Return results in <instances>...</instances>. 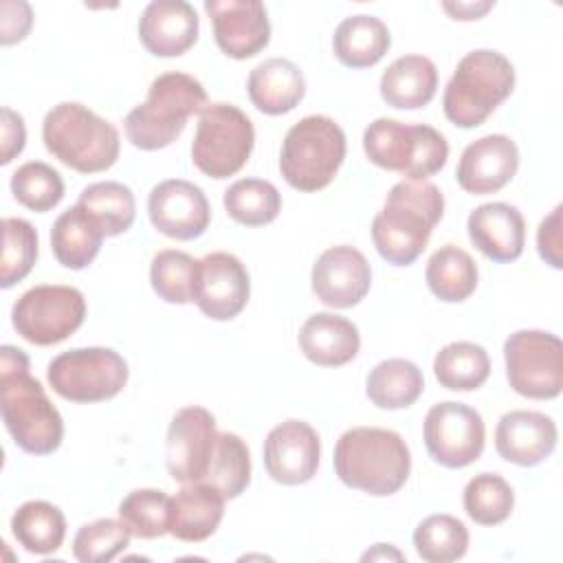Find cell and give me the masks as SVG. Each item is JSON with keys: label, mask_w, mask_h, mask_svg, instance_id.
Returning <instances> with one entry per match:
<instances>
[{"label": "cell", "mask_w": 563, "mask_h": 563, "mask_svg": "<svg viewBox=\"0 0 563 563\" xmlns=\"http://www.w3.org/2000/svg\"><path fill=\"white\" fill-rule=\"evenodd\" d=\"M424 277L440 301L460 303L477 288V264L464 249L446 244L429 257Z\"/></svg>", "instance_id": "1f68e13d"}, {"label": "cell", "mask_w": 563, "mask_h": 563, "mask_svg": "<svg viewBox=\"0 0 563 563\" xmlns=\"http://www.w3.org/2000/svg\"><path fill=\"white\" fill-rule=\"evenodd\" d=\"M559 431L550 416L530 409H515L499 418L495 449L501 460L517 466H537L556 449Z\"/></svg>", "instance_id": "44dd1931"}, {"label": "cell", "mask_w": 563, "mask_h": 563, "mask_svg": "<svg viewBox=\"0 0 563 563\" xmlns=\"http://www.w3.org/2000/svg\"><path fill=\"white\" fill-rule=\"evenodd\" d=\"M207 106L205 86L187 73H163L147 90V99L132 108L123 121L128 141L154 152L172 145L185 130L189 117L200 114Z\"/></svg>", "instance_id": "3957f363"}, {"label": "cell", "mask_w": 563, "mask_h": 563, "mask_svg": "<svg viewBox=\"0 0 563 563\" xmlns=\"http://www.w3.org/2000/svg\"><path fill=\"white\" fill-rule=\"evenodd\" d=\"M466 231L473 246L493 262H515L523 253L526 220L508 202H486L471 211Z\"/></svg>", "instance_id": "603a6c76"}, {"label": "cell", "mask_w": 563, "mask_h": 563, "mask_svg": "<svg viewBox=\"0 0 563 563\" xmlns=\"http://www.w3.org/2000/svg\"><path fill=\"white\" fill-rule=\"evenodd\" d=\"M464 510L479 526H497L506 521L515 506L510 484L497 473H479L464 486Z\"/></svg>", "instance_id": "74e56055"}, {"label": "cell", "mask_w": 563, "mask_h": 563, "mask_svg": "<svg viewBox=\"0 0 563 563\" xmlns=\"http://www.w3.org/2000/svg\"><path fill=\"white\" fill-rule=\"evenodd\" d=\"M2 18H0V29H2V44H15L26 37L31 24H33V13L26 2H2L0 7Z\"/></svg>", "instance_id": "f6af8a7d"}, {"label": "cell", "mask_w": 563, "mask_h": 563, "mask_svg": "<svg viewBox=\"0 0 563 563\" xmlns=\"http://www.w3.org/2000/svg\"><path fill=\"white\" fill-rule=\"evenodd\" d=\"M299 347L314 365L341 367L358 354V328L341 314L317 312L303 321L299 330Z\"/></svg>", "instance_id": "d4e9b609"}, {"label": "cell", "mask_w": 563, "mask_h": 563, "mask_svg": "<svg viewBox=\"0 0 563 563\" xmlns=\"http://www.w3.org/2000/svg\"><path fill=\"white\" fill-rule=\"evenodd\" d=\"M46 378L70 402H101L125 387L128 363L112 347H75L48 363Z\"/></svg>", "instance_id": "30bf717a"}, {"label": "cell", "mask_w": 563, "mask_h": 563, "mask_svg": "<svg viewBox=\"0 0 563 563\" xmlns=\"http://www.w3.org/2000/svg\"><path fill=\"white\" fill-rule=\"evenodd\" d=\"M29 372V356L15 345H2L0 350V376Z\"/></svg>", "instance_id": "c3c4849f"}, {"label": "cell", "mask_w": 563, "mask_h": 563, "mask_svg": "<svg viewBox=\"0 0 563 563\" xmlns=\"http://www.w3.org/2000/svg\"><path fill=\"white\" fill-rule=\"evenodd\" d=\"M77 205L88 211V216L101 227L106 238L125 233L136 216L132 189L117 180H101L84 187Z\"/></svg>", "instance_id": "836d02e7"}, {"label": "cell", "mask_w": 563, "mask_h": 563, "mask_svg": "<svg viewBox=\"0 0 563 563\" xmlns=\"http://www.w3.org/2000/svg\"><path fill=\"white\" fill-rule=\"evenodd\" d=\"M444 216L442 191L427 180L396 183L383 209L372 220V240L378 255L394 266L413 264Z\"/></svg>", "instance_id": "6da1fadb"}, {"label": "cell", "mask_w": 563, "mask_h": 563, "mask_svg": "<svg viewBox=\"0 0 563 563\" xmlns=\"http://www.w3.org/2000/svg\"><path fill=\"white\" fill-rule=\"evenodd\" d=\"M391 46L387 24L374 15H350L332 35V51L347 68H369L383 59Z\"/></svg>", "instance_id": "f1b7e54d"}, {"label": "cell", "mask_w": 563, "mask_h": 563, "mask_svg": "<svg viewBox=\"0 0 563 563\" xmlns=\"http://www.w3.org/2000/svg\"><path fill=\"white\" fill-rule=\"evenodd\" d=\"M321 457L319 433L303 420L273 427L264 440L266 473L284 486H299L314 477Z\"/></svg>", "instance_id": "e0dca14e"}, {"label": "cell", "mask_w": 563, "mask_h": 563, "mask_svg": "<svg viewBox=\"0 0 563 563\" xmlns=\"http://www.w3.org/2000/svg\"><path fill=\"white\" fill-rule=\"evenodd\" d=\"M42 141L59 163L79 174L110 169L121 150L117 128L77 101H62L46 112Z\"/></svg>", "instance_id": "277c9868"}, {"label": "cell", "mask_w": 563, "mask_h": 563, "mask_svg": "<svg viewBox=\"0 0 563 563\" xmlns=\"http://www.w3.org/2000/svg\"><path fill=\"white\" fill-rule=\"evenodd\" d=\"M363 150L369 163L398 172L407 180H424L438 174L449 158V143L442 132L424 123H402L387 117L367 125Z\"/></svg>", "instance_id": "52a82bcc"}, {"label": "cell", "mask_w": 563, "mask_h": 563, "mask_svg": "<svg viewBox=\"0 0 563 563\" xmlns=\"http://www.w3.org/2000/svg\"><path fill=\"white\" fill-rule=\"evenodd\" d=\"M11 194L22 207L35 213H44L62 202L64 178L51 165L42 161H29L13 172Z\"/></svg>", "instance_id": "f35d334b"}, {"label": "cell", "mask_w": 563, "mask_h": 563, "mask_svg": "<svg viewBox=\"0 0 563 563\" xmlns=\"http://www.w3.org/2000/svg\"><path fill=\"white\" fill-rule=\"evenodd\" d=\"M224 501L227 497L211 484H183V488L169 497V534L187 543L209 539L224 517Z\"/></svg>", "instance_id": "cb8c5ba5"}, {"label": "cell", "mask_w": 563, "mask_h": 563, "mask_svg": "<svg viewBox=\"0 0 563 563\" xmlns=\"http://www.w3.org/2000/svg\"><path fill=\"white\" fill-rule=\"evenodd\" d=\"M251 103L271 117L286 114L299 106L306 95V79L297 64L284 57H271L257 64L246 81Z\"/></svg>", "instance_id": "484cf974"}, {"label": "cell", "mask_w": 563, "mask_h": 563, "mask_svg": "<svg viewBox=\"0 0 563 563\" xmlns=\"http://www.w3.org/2000/svg\"><path fill=\"white\" fill-rule=\"evenodd\" d=\"M194 260L185 251L165 249L152 257L150 282L154 292L167 303H189L194 301V282H196Z\"/></svg>", "instance_id": "ab89813d"}, {"label": "cell", "mask_w": 563, "mask_h": 563, "mask_svg": "<svg viewBox=\"0 0 563 563\" xmlns=\"http://www.w3.org/2000/svg\"><path fill=\"white\" fill-rule=\"evenodd\" d=\"M11 532L26 552L53 554L64 543L66 517L57 506L44 499H31L13 512Z\"/></svg>", "instance_id": "4dcf8cb0"}, {"label": "cell", "mask_w": 563, "mask_h": 563, "mask_svg": "<svg viewBox=\"0 0 563 563\" xmlns=\"http://www.w3.org/2000/svg\"><path fill=\"white\" fill-rule=\"evenodd\" d=\"M224 209L238 224L264 227L279 216L282 196L264 178H242L224 191Z\"/></svg>", "instance_id": "d590c367"}, {"label": "cell", "mask_w": 563, "mask_h": 563, "mask_svg": "<svg viewBox=\"0 0 563 563\" xmlns=\"http://www.w3.org/2000/svg\"><path fill=\"white\" fill-rule=\"evenodd\" d=\"M435 380L451 391H473L482 387L490 374L488 352L471 341H453L433 358Z\"/></svg>", "instance_id": "d6a6232c"}, {"label": "cell", "mask_w": 563, "mask_h": 563, "mask_svg": "<svg viewBox=\"0 0 563 563\" xmlns=\"http://www.w3.org/2000/svg\"><path fill=\"white\" fill-rule=\"evenodd\" d=\"M103 238L106 233L88 211L81 205H73L53 222L51 249L62 266L81 271L99 255Z\"/></svg>", "instance_id": "83f0119b"}, {"label": "cell", "mask_w": 563, "mask_h": 563, "mask_svg": "<svg viewBox=\"0 0 563 563\" xmlns=\"http://www.w3.org/2000/svg\"><path fill=\"white\" fill-rule=\"evenodd\" d=\"M86 319L81 290L62 284L29 288L11 310L15 332L33 345H55L68 339Z\"/></svg>", "instance_id": "7c38bea8"}, {"label": "cell", "mask_w": 563, "mask_h": 563, "mask_svg": "<svg viewBox=\"0 0 563 563\" xmlns=\"http://www.w3.org/2000/svg\"><path fill=\"white\" fill-rule=\"evenodd\" d=\"M255 145L251 119L233 103H207L191 143L194 165L209 178L238 174Z\"/></svg>", "instance_id": "9c48e42d"}, {"label": "cell", "mask_w": 563, "mask_h": 563, "mask_svg": "<svg viewBox=\"0 0 563 563\" xmlns=\"http://www.w3.org/2000/svg\"><path fill=\"white\" fill-rule=\"evenodd\" d=\"M251 297L246 266L227 251H216L198 260L194 282V303L213 321L238 317Z\"/></svg>", "instance_id": "9a60e30c"}, {"label": "cell", "mask_w": 563, "mask_h": 563, "mask_svg": "<svg viewBox=\"0 0 563 563\" xmlns=\"http://www.w3.org/2000/svg\"><path fill=\"white\" fill-rule=\"evenodd\" d=\"M495 7V2H442V9L453 20H479L484 13H488Z\"/></svg>", "instance_id": "7dc6e473"}, {"label": "cell", "mask_w": 563, "mask_h": 563, "mask_svg": "<svg viewBox=\"0 0 563 563\" xmlns=\"http://www.w3.org/2000/svg\"><path fill=\"white\" fill-rule=\"evenodd\" d=\"M334 471L339 479L374 497L398 493L411 471L407 442L391 429L354 427L334 446Z\"/></svg>", "instance_id": "7a4b0ae2"}, {"label": "cell", "mask_w": 563, "mask_h": 563, "mask_svg": "<svg viewBox=\"0 0 563 563\" xmlns=\"http://www.w3.org/2000/svg\"><path fill=\"white\" fill-rule=\"evenodd\" d=\"M515 88V66L506 55L490 48L466 53L449 79L442 108L457 128H477L501 106Z\"/></svg>", "instance_id": "5b68a950"}, {"label": "cell", "mask_w": 563, "mask_h": 563, "mask_svg": "<svg viewBox=\"0 0 563 563\" xmlns=\"http://www.w3.org/2000/svg\"><path fill=\"white\" fill-rule=\"evenodd\" d=\"M198 13L185 0H154L139 18V40L156 57H178L198 40Z\"/></svg>", "instance_id": "7402d4cb"}, {"label": "cell", "mask_w": 563, "mask_h": 563, "mask_svg": "<svg viewBox=\"0 0 563 563\" xmlns=\"http://www.w3.org/2000/svg\"><path fill=\"white\" fill-rule=\"evenodd\" d=\"M216 418L205 407H183L169 422L165 442V464L180 482H202L216 449Z\"/></svg>", "instance_id": "5bb4252c"}, {"label": "cell", "mask_w": 563, "mask_h": 563, "mask_svg": "<svg viewBox=\"0 0 563 563\" xmlns=\"http://www.w3.org/2000/svg\"><path fill=\"white\" fill-rule=\"evenodd\" d=\"M510 387L532 400H552L563 389V343L543 330H517L504 343Z\"/></svg>", "instance_id": "8fae6325"}, {"label": "cell", "mask_w": 563, "mask_h": 563, "mask_svg": "<svg viewBox=\"0 0 563 563\" xmlns=\"http://www.w3.org/2000/svg\"><path fill=\"white\" fill-rule=\"evenodd\" d=\"M438 90V68L424 55H402L380 77V97L398 110L424 108Z\"/></svg>", "instance_id": "4316f807"}, {"label": "cell", "mask_w": 563, "mask_h": 563, "mask_svg": "<svg viewBox=\"0 0 563 563\" xmlns=\"http://www.w3.org/2000/svg\"><path fill=\"white\" fill-rule=\"evenodd\" d=\"M0 128H2L0 163L7 165V163H11L24 150L26 128H24L22 114L13 112L11 108H2V123H0Z\"/></svg>", "instance_id": "bcb514c9"}, {"label": "cell", "mask_w": 563, "mask_h": 563, "mask_svg": "<svg viewBox=\"0 0 563 563\" xmlns=\"http://www.w3.org/2000/svg\"><path fill=\"white\" fill-rule=\"evenodd\" d=\"M310 282L321 303L352 308L369 292L372 268L358 249L339 244L317 257Z\"/></svg>", "instance_id": "d6986e66"}, {"label": "cell", "mask_w": 563, "mask_h": 563, "mask_svg": "<svg viewBox=\"0 0 563 563\" xmlns=\"http://www.w3.org/2000/svg\"><path fill=\"white\" fill-rule=\"evenodd\" d=\"M119 519L132 537L158 539L169 532V497L158 488H136L121 499Z\"/></svg>", "instance_id": "60d3db41"}, {"label": "cell", "mask_w": 563, "mask_h": 563, "mask_svg": "<svg viewBox=\"0 0 563 563\" xmlns=\"http://www.w3.org/2000/svg\"><path fill=\"white\" fill-rule=\"evenodd\" d=\"M413 548L427 563H451L466 554L468 530L453 515H429L413 530Z\"/></svg>", "instance_id": "8d00e7d4"}, {"label": "cell", "mask_w": 563, "mask_h": 563, "mask_svg": "<svg viewBox=\"0 0 563 563\" xmlns=\"http://www.w3.org/2000/svg\"><path fill=\"white\" fill-rule=\"evenodd\" d=\"M2 235L4 246L0 262V286L11 288L31 273L37 260V231L22 218H4Z\"/></svg>", "instance_id": "b9f144b4"}, {"label": "cell", "mask_w": 563, "mask_h": 563, "mask_svg": "<svg viewBox=\"0 0 563 563\" xmlns=\"http://www.w3.org/2000/svg\"><path fill=\"white\" fill-rule=\"evenodd\" d=\"M205 11L213 24L218 48L233 59H249L266 48L271 22L257 0H207Z\"/></svg>", "instance_id": "ac0fdd59"}, {"label": "cell", "mask_w": 563, "mask_h": 563, "mask_svg": "<svg viewBox=\"0 0 563 563\" xmlns=\"http://www.w3.org/2000/svg\"><path fill=\"white\" fill-rule=\"evenodd\" d=\"M519 167V150L506 134H488L468 143L460 156L455 180L475 196L504 189Z\"/></svg>", "instance_id": "ffe728a7"}, {"label": "cell", "mask_w": 563, "mask_h": 563, "mask_svg": "<svg viewBox=\"0 0 563 563\" xmlns=\"http://www.w3.org/2000/svg\"><path fill=\"white\" fill-rule=\"evenodd\" d=\"M0 402L4 427L22 451L48 455L59 449L64 420L37 378L29 372L0 376Z\"/></svg>", "instance_id": "ba28073f"}, {"label": "cell", "mask_w": 563, "mask_h": 563, "mask_svg": "<svg viewBox=\"0 0 563 563\" xmlns=\"http://www.w3.org/2000/svg\"><path fill=\"white\" fill-rule=\"evenodd\" d=\"M345 161V134L325 114L299 119L284 136L279 172L299 191L312 194L328 187Z\"/></svg>", "instance_id": "8992f818"}, {"label": "cell", "mask_w": 563, "mask_h": 563, "mask_svg": "<svg viewBox=\"0 0 563 563\" xmlns=\"http://www.w3.org/2000/svg\"><path fill=\"white\" fill-rule=\"evenodd\" d=\"M561 205H556L552 209V213L548 218L541 220L539 231H537V249L539 255L545 264H550L552 268H563V255H561Z\"/></svg>", "instance_id": "ee69618b"}, {"label": "cell", "mask_w": 563, "mask_h": 563, "mask_svg": "<svg viewBox=\"0 0 563 563\" xmlns=\"http://www.w3.org/2000/svg\"><path fill=\"white\" fill-rule=\"evenodd\" d=\"M385 556H387V559H389V556H394V559H398V561L402 559V554H400L398 550L387 548V552H385V543H378V545H376V550H369V552H365V554H363V561H367V559H385Z\"/></svg>", "instance_id": "681fc988"}, {"label": "cell", "mask_w": 563, "mask_h": 563, "mask_svg": "<svg viewBox=\"0 0 563 563\" xmlns=\"http://www.w3.org/2000/svg\"><path fill=\"white\" fill-rule=\"evenodd\" d=\"M422 435L429 455L438 464L446 468H464L482 455L486 429L477 409L446 400L427 411Z\"/></svg>", "instance_id": "4fadbf2b"}, {"label": "cell", "mask_w": 563, "mask_h": 563, "mask_svg": "<svg viewBox=\"0 0 563 563\" xmlns=\"http://www.w3.org/2000/svg\"><path fill=\"white\" fill-rule=\"evenodd\" d=\"M216 486L227 499L240 497L251 482V455L246 442L231 431H218L216 449L202 479Z\"/></svg>", "instance_id": "e575fe53"}, {"label": "cell", "mask_w": 563, "mask_h": 563, "mask_svg": "<svg viewBox=\"0 0 563 563\" xmlns=\"http://www.w3.org/2000/svg\"><path fill=\"white\" fill-rule=\"evenodd\" d=\"M130 528L121 519H95L84 523L73 539V554L79 563H106L130 545Z\"/></svg>", "instance_id": "7bdbcfd3"}, {"label": "cell", "mask_w": 563, "mask_h": 563, "mask_svg": "<svg viewBox=\"0 0 563 563\" xmlns=\"http://www.w3.org/2000/svg\"><path fill=\"white\" fill-rule=\"evenodd\" d=\"M147 213L154 229L172 240L200 238L211 222V209L205 191L183 178L158 183L150 191Z\"/></svg>", "instance_id": "2e32d148"}, {"label": "cell", "mask_w": 563, "mask_h": 563, "mask_svg": "<svg viewBox=\"0 0 563 563\" xmlns=\"http://www.w3.org/2000/svg\"><path fill=\"white\" fill-rule=\"evenodd\" d=\"M424 389L422 372L407 358L380 361L365 380V394L378 409H407Z\"/></svg>", "instance_id": "f546056e"}]
</instances>
